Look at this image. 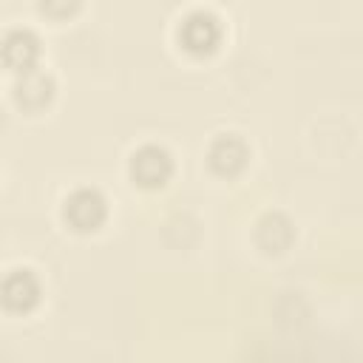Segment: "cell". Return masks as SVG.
Instances as JSON below:
<instances>
[{
  "instance_id": "3957f363",
  "label": "cell",
  "mask_w": 363,
  "mask_h": 363,
  "mask_svg": "<svg viewBox=\"0 0 363 363\" xmlns=\"http://www.w3.org/2000/svg\"><path fill=\"white\" fill-rule=\"evenodd\" d=\"M37 54V43L28 31H14L9 40H6V60L17 68H26L31 62V57Z\"/></svg>"
},
{
  "instance_id": "6da1fadb",
  "label": "cell",
  "mask_w": 363,
  "mask_h": 363,
  "mask_svg": "<svg viewBox=\"0 0 363 363\" xmlns=\"http://www.w3.org/2000/svg\"><path fill=\"white\" fill-rule=\"evenodd\" d=\"M102 213H105L102 199H99L94 190H79V193H74V196L65 201V216H68L77 227H82V230L96 227V224L102 221Z\"/></svg>"
},
{
  "instance_id": "7a4b0ae2",
  "label": "cell",
  "mask_w": 363,
  "mask_h": 363,
  "mask_svg": "<svg viewBox=\"0 0 363 363\" xmlns=\"http://www.w3.org/2000/svg\"><path fill=\"white\" fill-rule=\"evenodd\" d=\"M170 170L167 153L159 147H145L133 156V176L142 179V184H159Z\"/></svg>"
},
{
  "instance_id": "277c9868",
  "label": "cell",
  "mask_w": 363,
  "mask_h": 363,
  "mask_svg": "<svg viewBox=\"0 0 363 363\" xmlns=\"http://www.w3.org/2000/svg\"><path fill=\"white\" fill-rule=\"evenodd\" d=\"M3 292H6V303H9V306L26 309V306L34 303V298H37V284H34V278H31L28 272H20V289H14V284L6 281Z\"/></svg>"
},
{
  "instance_id": "8992f818",
  "label": "cell",
  "mask_w": 363,
  "mask_h": 363,
  "mask_svg": "<svg viewBox=\"0 0 363 363\" xmlns=\"http://www.w3.org/2000/svg\"><path fill=\"white\" fill-rule=\"evenodd\" d=\"M77 6V0H43V9H48V11H54V14H65V11H71Z\"/></svg>"
},
{
  "instance_id": "5b68a950",
  "label": "cell",
  "mask_w": 363,
  "mask_h": 363,
  "mask_svg": "<svg viewBox=\"0 0 363 363\" xmlns=\"http://www.w3.org/2000/svg\"><path fill=\"white\" fill-rule=\"evenodd\" d=\"M184 31H196V37H187V45L190 48H207L216 40V23L210 17H201V14L199 17H190L184 23Z\"/></svg>"
}]
</instances>
